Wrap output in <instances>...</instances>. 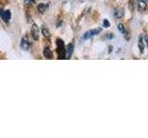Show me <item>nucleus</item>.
<instances>
[{
	"instance_id": "obj_3",
	"label": "nucleus",
	"mask_w": 148,
	"mask_h": 138,
	"mask_svg": "<svg viewBox=\"0 0 148 138\" xmlns=\"http://www.w3.org/2000/svg\"><path fill=\"white\" fill-rule=\"evenodd\" d=\"M99 31H100V29H95V30H89V31H87L86 33L83 35V40H88V39H90L91 37L92 36H95L96 34H98L99 33Z\"/></svg>"
},
{
	"instance_id": "obj_12",
	"label": "nucleus",
	"mask_w": 148,
	"mask_h": 138,
	"mask_svg": "<svg viewBox=\"0 0 148 138\" xmlns=\"http://www.w3.org/2000/svg\"><path fill=\"white\" fill-rule=\"evenodd\" d=\"M42 34H43L45 38H48V37L50 36V33H49V30L46 29L45 27H43L42 28Z\"/></svg>"
},
{
	"instance_id": "obj_9",
	"label": "nucleus",
	"mask_w": 148,
	"mask_h": 138,
	"mask_svg": "<svg viewBox=\"0 0 148 138\" xmlns=\"http://www.w3.org/2000/svg\"><path fill=\"white\" fill-rule=\"evenodd\" d=\"M44 55L46 59H52L53 58V53L52 51L49 49V47H45L44 49Z\"/></svg>"
},
{
	"instance_id": "obj_13",
	"label": "nucleus",
	"mask_w": 148,
	"mask_h": 138,
	"mask_svg": "<svg viewBox=\"0 0 148 138\" xmlns=\"http://www.w3.org/2000/svg\"><path fill=\"white\" fill-rule=\"evenodd\" d=\"M118 29H119V30L121 32L122 34H124L125 31H126V30H125V28H124V26L122 24H119L118 25Z\"/></svg>"
},
{
	"instance_id": "obj_5",
	"label": "nucleus",
	"mask_w": 148,
	"mask_h": 138,
	"mask_svg": "<svg viewBox=\"0 0 148 138\" xmlns=\"http://www.w3.org/2000/svg\"><path fill=\"white\" fill-rule=\"evenodd\" d=\"M0 15L2 17V20L6 22H8L9 20H10V17H11V14H10V11L8 10H0Z\"/></svg>"
},
{
	"instance_id": "obj_1",
	"label": "nucleus",
	"mask_w": 148,
	"mask_h": 138,
	"mask_svg": "<svg viewBox=\"0 0 148 138\" xmlns=\"http://www.w3.org/2000/svg\"><path fill=\"white\" fill-rule=\"evenodd\" d=\"M57 48L58 52V59H66V49L64 41L61 39H57Z\"/></svg>"
},
{
	"instance_id": "obj_6",
	"label": "nucleus",
	"mask_w": 148,
	"mask_h": 138,
	"mask_svg": "<svg viewBox=\"0 0 148 138\" xmlns=\"http://www.w3.org/2000/svg\"><path fill=\"white\" fill-rule=\"evenodd\" d=\"M137 7H138V10L140 12L145 11L146 7H147V3H145L143 0H138L137 2Z\"/></svg>"
},
{
	"instance_id": "obj_2",
	"label": "nucleus",
	"mask_w": 148,
	"mask_h": 138,
	"mask_svg": "<svg viewBox=\"0 0 148 138\" xmlns=\"http://www.w3.org/2000/svg\"><path fill=\"white\" fill-rule=\"evenodd\" d=\"M31 32H32V36L35 41H38L40 38V30L38 26L36 24H34L32 26V29H31Z\"/></svg>"
},
{
	"instance_id": "obj_14",
	"label": "nucleus",
	"mask_w": 148,
	"mask_h": 138,
	"mask_svg": "<svg viewBox=\"0 0 148 138\" xmlns=\"http://www.w3.org/2000/svg\"><path fill=\"white\" fill-rule=\"evenodd\" d=\"M109 26H110L109 21H108V20H104V27H105V28H108Z\"/></svg>"
},
{
	"instance_id": "obj_16",
	"label": "nucleus",
	"mask_w": 148,
	"mask_h": 138,
	"mask_svg": "<svg viewBox=\"0 0 148 138\" xmlns=\"http://www.w3.org/2000/svg\"><path fill=\"white\" fill-rule=\"evenodd\" d=\"M143 1H145V3H147V4H148V0H143Z\"/></svg>"
},
{
	"instance_id": "obj_8",
	"label": "nucleus",
	"mask_w": 148,
	"mask_h": 138,
	"mask_svg": "<svg viewBox=\"0 0 148 138\" xmlns=\"http://www.w3.org/2000/svg\"><path fill=\"white\" fill-rule=\"evenodd\" d=\"M73 50H74L73 44H72V43H69V44L67 46V50H66V53H67L66 58H67V59H69V58L71 57V55H72V53H73Z\"/></svg>"
},
{
	"instance_id": "obj_17",
	"label": "nucleus",
	"mask_w": 148,
	"mask_h": 138,
	"mask_svg": "<svg viewBox=\"0 0 148 138\" xmlns=\"http://www.w3.org/2000/svg\"><path fill=\"white\" fill-rule=\"evenodd\" d=\"M32 2H34V0H32Z\"/></svg>"
},
{
	"instance_id": "obj_7",
	"label": "nucleus",
	"mask_w": 148,
	"mask_h": 138,
	"mask_svg": "<svg viewBox=\"0 0 148 138\" xmlns=\"http://www.w3.org/2000/svg\"><path fill=\"white\" fill-rule=\"evenodd\" d=\"M138 46H139V51H140V53H143V51H145V40H143V36L139 37Z\"/></svg>"
},
{
	"instance_id": "obj_11",
	"label": "nucleus",
	"mask_w": 148,
	"mask_h": 138,
	"mask_svg": "<svg viewBox=\"0 0 148 138\" xmlns=\"http://www.w3.org/2000/svg\"><path fill=\"white\" fill-rule=\"evenodd\" d=\"M46 7H47V5H45V4H40L39 6H38V11L40 12V13H44L45 11V9H46Z\"/></svg>"
},
{
	"instance_id": "obj_10",
	"label": "nucleus",
	"mask_w": 148,
	"mask_h": 138,
	"mask_svg": "<svg viewBox=\"0 0 148 138\" xmlns=\"http://www.w3.org/2000/svg\"><path fill=\"white\" fill-rule=\"evenodd\" d=\"M123 15H124V13H123V11L121 10V9H117V10L115 11V14H114L115 18H122Z\"/></svg>"
},
{
	"instance_id": "obj_18",
	"label": "nucleus",
	"mask_w": 148,
	"mask_h": 138,
	"mask_svg": "<svg viewBox=\"0 0 148 138\" xmlns=\"http://www.w3.org/2000/svg\"><path fill=\"white\" fill-rule=\"evenodd\" d=\"M24 1H27V0H24Z\"/></svg>"
},
{
	"instance_id": "obj_4",
	"label": "nucleus",
	"mask_w": 148,
	"mask_h": 138,
	"mask_svg": "<svg viewBox=\"0 0 148 138\" xmlns=\"http://www.w3.org/2000/svg\"><path fill=\"white\" fill-rule=\"evenodd\" d=\"M30 45H31V43H30L29 39H28V37L22 38L21 43V47L22 50H28L30 48Z\"/></svg>"
},
{
	"instance_id": "obj_15",
	"label": "nucleus",
	"mask_w": 148,
	"mask_h": 138,
	"mask_svg": "<svg viewBox=\"0 0 148 138\" xmlns=\"http://www.w3.org/2000/svg\"><path fill=\"white\" fill-rule=\"evenodd\" d=\"M112 37H113L112 34H108V35H106V36H105V38H110V39H111Z\"/></svg>"
}]
</instances>
